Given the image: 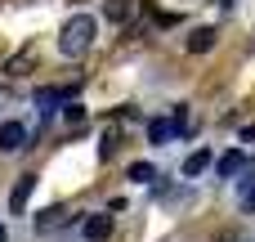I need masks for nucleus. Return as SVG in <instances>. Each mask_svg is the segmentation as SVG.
<instances>
[{
    "mask_svg": "<svg viewBox=\"0 0 255 242\" xmlns=\"http://www.w3.org/2000/svg\"><path fill=\"white\" fill-rule=\"evenodd\" d=\"M94 31H99V27H94V18H90V13L67 18V22H63V31H58V54H63V58H81V54L94 45Z\"/></svg>",
    "mask_w": 255,
    "mask_h": 242,
    "instance_id": "nucleus-1",
    "label": "nucleus"
},
{
    "mask_svg": "<svg viewBox=\"0 0 255 242\" xmlns=\"http://www.w3.org/2000/svg\"><path fill=\"white\" fill-rule=\"evenodd\" d=\"M27 148V126L22 121H4L0 126V153H18Z\"/></svg>",
    "mask_w": 255,
    "mask_h": 242,
    "instance_id": "nucleus-2",
    "label": "nucleus"
},
{
    "mask_svg": "<svg viewBox=\"0 0 255 242\" xmlns=\"http://www.w3.org/2000/svg\"><path fill=\"white\" fill-rule=\"evenodd\" d=\"M31 189H36V175H22V180L13 184V193H9V211H13V216H22V211H27Z\"/></svg>",
    "mask_w": 255,
    "mask_h": 242,
    "instance_id": "nucleus-3",
    "label": "nucleus"
},
{
    "mask_svg": "<svg viewBox=\"0 0 255 242\" xmlns=\"http://www.w3.org/2000/svg\"><path fill=\"white\" fill-rule=\"evenodd\" d=\"M215 171H220V180H233V175H242V171H247V153H238V148H233V153H224Z\"/></svg>",
    "mask_w": 255,
    "mask_h": 242,
    "instance_id": "nucleus-4",
    "label": "nucleus"
},
{
    "mask_svg": "<svg viewBox=\"0 0 255 242\" xmlns=\"http://www.w3.org/2000/svg\"><path fill=\"white\" fill-rule=\"evenodd\" d=\"M85 238L90 242H108L112 238V216H90V220H85Z\"/></svg>",
    "mask_w": 255,
    "mask_h": 242,
    "instance_id": "nucleus-5",
    "label": "nucleus"
},
{
    "mask_svg": "<svg viewBox=\"0 0 255 242\" xmlns=\"http://www.w3.org/2000/svg\"><path fill=\"white\" fill-rule=\"evenodd\" d=\"M175 135H179V126H175V121H166V117L148 121V139H152V144H166V139H175Z\"/></svg>",
    "mask_w": 255,
    "mask_h": 242,
    "instance_id": "nucleus-6",
    "label": "nucleus"
},
{
    "mask_svg": "<svg viewBox=\"0 0 255 242\" xmlns=\"http://www.w3.org/2000/svg\"><path fill=\"white\" fill-rule=\"evenodd\" d=\"M206 166H211V153H206V148H197V153H188V157H184V175H188V180H197Z\"/></svg>",
    "mask_w": 255,
    "mask_h": 242,
    "instance_id": "nucleus-7",
    "label": "nucleus"
},
{
    "mask_svg": "<svg viewBox=\"0 0 255 242\" xmlns=\"http://www.w3.org/2000/svg\"><path fill=\"white\" fill-rule=\"evenodd\" d=\"M211 45H215V27H202V31L188 36V49H193V54H202V49H211Z\"/></svg>",
    "mask_w": 255,
    "mask_h": 242,
    "instance_id": "nucleus-8",
    "label": "nucleus"
},
{
    "mask_svg": "<svg viewBox=\"0 0 255 242\" xmlns=\"http://www.w3.org/2000/svg\"><path fill=\"white\" fill-rule=\"evenodd\" d=\"M130 180H134V184H152V180H157V166H152V162H130Z\"/></svg>",
    "mask_w": 255,
    "mask_h": 242,
    "instance_id": "nucleus-9",
    "label": "nucleus"
},
{
    "mask_svg": "<svg viewBox=\"0 0 255 242\" xmlns=\"http://www.w3.org/2000/svg\"><path fill=\"white\" fill-rule=\"evenodd\" d=\"M63 220H67V211H63V207H49V211H45V216H40V220H36V229H40V234H45V229H58V225H63Z\"/></svg>",
    "mask_w": 255,
    "mask_h": 242,
    "instance_id": "nucleus-10",
    "label": "nucleus"
},
{
    "mask_svg": "<svg viewBox=\"0 0 255 242\" xmlns=\"http://www.w3.org/2000/svg\"><path fill=\"white\" fill-rule=\"evenodd\" d=\"M103 13H108L112 22H126V18H130V0H108V4H103Z\"/></svg>",
    "mask_w": 255,
    "mask_h": 242,
    "instance_id": "nucleus-11",
    "label": "nucleus"
},
{
    "mask_svg": "<svg viewBox=\"0 0 255 242\" xmlns=\"http://www.w3.org/2000/svg\"><path fill=\"white\" fill-rule=\"evenodd\" d=\"M242 207H247V211H255V171L242 180Z\"/></svg>",
    "mask_w": 255,
    "mask_h": 242,
    "instance_id": "nucleus-12",
    "label": "nucleus"
},
{
    "mask_svg": "<svg viewBox=\"0 0 255 242\" xmlns=\"http://www.w3.org/2000/svg\"><path fill=\"white\" fill-rule=\"evenodd\" d=\"M63 117H67V121H85V108H81V103H67Z\"/></svg>",
    "mask_w": 255,
    "mask_h": 242,
    "instance_id": "nucleus-13",
    "label": "nucleus"
},
{
    "mask_svg": "<svg viewBox=\"0 0 255 242\" xmlns=\"http://www.w3.org/2000/svg\"><path fill=\"white\" fill-rule=\"evenodd\" d=\"M99 153H103V157H112V153H117V135H112V130L103 135V148H99Z\"/></svg>",
    "mask_w": 255,
    "mask_h": 242,
    "instance_id": "nucleus-14",
    "label": "nucleus"
},
{
    "mask_svg": "<svg viewBox=\"0 0 255 242\" xmlns=\"http://www.w3.org/2000/svg\"><path fill=\"white\" fill-rule=\"evenodd\" d=\"M0 242H9V234H4V229H0Z\"/></svg>",
    "mask_w": 255,
    "mask_h": 242,
    "instance_id": "nucleus-15",
    "label": "nucleus"
}]
</instances>
